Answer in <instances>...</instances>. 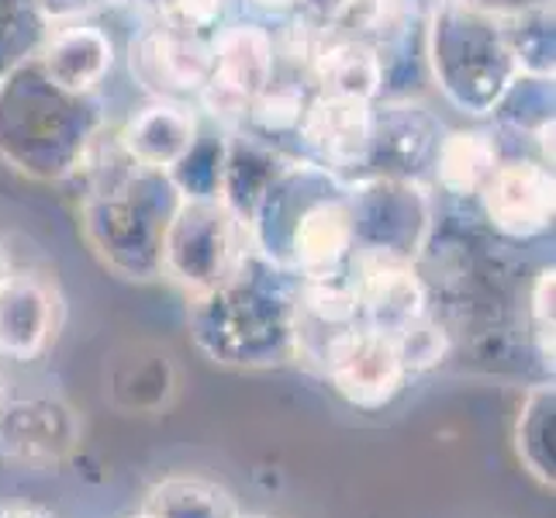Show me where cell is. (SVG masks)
<instances>
[{"label": "cell", "instance_id": "cell-16", "mask_svg": "<svg viewBox=\"0 0 556 518\" xmlns=\"http://www.w3.org/2000/svg\"><path fill=\"white\" fill-rule=\"evenodd\" d=\"M439 122L432 114L405 98L374 101L370 125V156L363 173H394V177H415L432 166L439 146Z\"/></svg>", "mask_w": 556, "mask_h": 518}, {"label": "cell", "instance_id": "cell-36", "mask_svg": "<svg viewBox=\"0 0 556 518\" xmlns=\"http://www.w3.org/2000/svg\"><path fill=\"white\" fill-rule=\"evenodd\" d=\"M136 518H156V515H152V511H139Z\"/></svg>", "mask_w": 556, "mask_h": 518}, {"label": "cell", "instance_id": "cell-30", "mask_svg": "<svg viewBox=\"0 0 556 518\" xmlns=\"http://www.w3.org/2000/svg\"><path fill=\"white\" fill-rule=\"evenodd\" d=\"M529 312H532V336H535V350L546 367H553V332H556V270L543 266L532 280V294H529Z\"/></svg>", "mask_w": 556, "mask_h": 518}, {"label": "cell", "instance_id": "cell-19", "mask_svg": "<svg viewBox=\"0 0 556 518\" xmlns=\"http://www.w3.org/2000/svg\"><path fill=\"white\" fill-rule=\"evenodd\" d=\"M308 87L312 93H329V98H350V101L374 104L383 98V90H388L383 55L370 42L332 31L308 70Z\"/></svg>", "mask_w": 556, "mask_h": 518}, {"label": "cell", "instance_id": "cell-15", "mask_svg": "<svg viewBox=\"0 0 556 518\" xmlns=\"http://www.w3.org/2000/svg\"><path fill=\"white\" fill-rule=\"evenodd\" d=\"M63 301L55 283L31 270H11L0 280V356L14 363L38 359L60 329Z\"/></svg>", "mask_w": 556, "mask_h": 518}, {"label": "cell", "instance_id": "cell-29", "mask_svg": "<svg viewBox=\"0 0 556 518\" xmlns=\"http://www.w3.org/2000/svg\"><path fill=\"white\" fill-rule=\"evenodd\" d=\"M394 345H397V356L405 363L408 377H415V374L435 370L439 363H446V356L453 350V339H450L446 325L432 312H426L421 318L408 321L405 329L394 332Z\"/></svg>", "mask_w": 556, "mask_h": 518}, {"label": "cell", "instance_id": "cell-24", "mask_svg": "<svg viewBox=\"0 0 556 518\" xmlns=\"http://www.w3.org/2000/svg\"><path fill=\"white\" fill-rule=\"evenodd\" d=\"M146 511L156 518H242L236 494L204 477H166L152 484Z\"/></svg>", "mask_w": 556, "mask_h": 518}, {"label": "cell", "instance_id": "cell-4", "mask_svg": "<svg viewBox=\"0 0 556 518\" xmlns=\"http://www.w3.org/2000/svg\"><path fill=\"white\" fill-rule=\"evenodd\" d=\"M101 131H108L104 101L55 87L35 52L0 76V160L11 169L46 184L70 180Z\"/></svg>", "mask_w": 556, "mask_h": 518}, {"label": "cell", "instance_id": "cell-8", "mask_svg": "<svg viewBox=\"0 0 556 518\" xmlns=\"http://www.w3.org/2000/svg\"><path fill=\"white\" fill-rule=\"evenodd\" d=\"M277 76L274 31L260 22H225L211 35V73L198 90V108L218 128H239L256 93Z\"/></svg>", "mask_w": 556, "mask_h": 518}, {"label": "cell", "instance_id": "cell-20", "mask_svg": "<svg viewBox=\"0 0 556 518\" xmlns=\"http://www.w3.org/2000/svg\"><path fill=\"white\" fill-rule=\"evenodd\" d=\"M291 160V152H283L277 142L260 139L245 128H228V149H225V177H222V201L232 207V215L249 222L256 201L270 180Z\"/></svg>", "mask_w": 556, "mask_h": 518}, {"label": "cell", "instance_id": "cell-37", "mask_svg": "<svg viewBox=\"0 0 556 518\" xmlns=\"http://www.w3.org/2000/svg\"><path fill=\"white\" fill-rule=\"evenodd\" d=\"M242 518H270V515H242Z\"/></svg>", "mask_w": 556, "mask_h": 518}, {"label": "cell", "instance_id": "cell-17", "mask_svg": "<svg viewBox=\"0 0 556 518\" xmlns=\"http://www.w3.org/2000/svg\"><path fill=\"white\" fill-rule=\"evenodd\" d=\"M201 111L190 101H149L114 131L122 152L139 166L169 173L201 136Z\"/></svg>", "mask_w": 556, "mask_h": 518}, {"label": "cell", "instance_id": "cell-6", "mask_svg": "<svg viewBox=\"0 0 556 518\" xmlns=\"http://www.w3.org/2000/svg\"><path fill=\"white\" fill-rule=\"evenodd\" d=\"M353 253L421 263L432 242L435 204L429 187L394 173H356L346 180Z\"/></svg>", "mask_w": 556, "mask_h": 518}, {"label": "cell", "instance_id": "cell-32", "mask_svg": "<svg viewBox=\"0 0 556 518\" xmlns=\"http://www.w3.org/2000/svg\"><path fill=\"white\" fill-rule=\"evenodd\" d=\"M456 4H464L470 11H481L488 17H497V22H508V17L553 8V0H456Z\"/></svg>", "mask_w": 556, "mask_h": 518}, {"label": "cell", "instance_id": "cell-5", "mask_svg": "<svg viewBox=\"0 0 556 518\" xmlns=\"http://www.w3.org/2000/svg\"><path fill=\"white\" fill-rule=\"evenodd\" d=\"M426 63L435 90L467 118H491L508 87L522 76L505 25L456 0H435L429 11Z\"/></svg>", "mask_w": 556, "mask_h": 518}, {"label": "cell", "instance_id": "cell-12", "mask_svg": "<svg viewBox=\"0 0 556 518\" xmlns=\"http://www.w3.org/2000/svg\"><path fill=\"white\" fill-rule=\"evenodd\" d=\"M128 70L152 101H190L211 73V38L163 25L142 28L128 46Z\"/></svg>", "mask_w": 556, "mask_h": 518}, {"label": "cell", "instance_id": "cell-21", "mask_svg": "<svg viewBox=\"0 0 556 518\" xmlns=\"http://www.w3.org/2000/svg\"><path fill=\"white\" fill-rule=\"evenodd\" d=\"M108 394L114 408L128 415H156L177 394V370L166 350L131 345L128 359L114 363L108 377Z\"/></svg>", "mask_w": 556, "mask_h": 518}, {"label": "cell", "instance_id": "cell-34", "mask_svg": "<svg viewBox=\"0 0 556 518\" xmlns=\"http://www.w3.org/2000/svg\"><path fill=\"white\" fill-rule=\"evenodd\" d=\"M0 518H49V515L31 505H4L0 508Z\"/></svg>", "mask_w": 556, "mask_h": 518}, {"label": "cell", "instance_id": "cell-38", "mask_svg": "<svg viewBox=\"0 0 556 518\" xmlns=\"http://www.w3.org/2000/svg\"><path fill=\"white\" fill-rule=\"evenodd\" d=\"M0 394H4V377H0Z\"/></svg>", "mask_w": 556, "mask_h": 518}, {"label": "cell", "instance_id": "cell-27", "mask_svg": "<svg viewBox=\"0 0 556 518\" xmlns=\"http://www.w3.org/2000/svg\"><path fill=\"white\" fill-rule=\"evenodd\" d=\"M491 118L532 139L543 125L553 122V80L549 76H519V80L508 87L502 104L494 108Z\"/></svg>", "mask_w": 556, "mask_h": 518}, {"label": "cell", "instance_id": "cell-11", "mask_svg": "<svg viewBox=\"0 0 556 518\" xmlns=\"http://www.w3.org/2000/svg\"><path fill=\"white\" fill-rule=\"evenodd\" d=\"M84 421L63 397H0V456L25 467H60L80 450Z\"/></svg>", "mask_w": 556, "mask_h": 518}, {"label": "cell", "instance_id": "cell-35", "mask_svg": "<svg viewBox=\"0 0 556 518\" xmlns=\"http://www.w3.org/2000/svg\"><path fill=\"white\" fill-rule=\"evenodd\" d=\"M11 270H14V266H11V256H8V249H4V239H0V280H4Z\"/></svg>", "mask_w": 556, "mask_h": 518}, {"label": "cell", "instance_id": "cell-14", "mask_svg": "<svg viewBox=\"0 0 556 518\" xmlns=\"http://www.w3.org/2000/svg\"><path fill=\"white\" fill-rule=\"evenodd\" d=\"M346 270L356 287L359 325L394 336L408 321L429 312V283L421 280L418 263H397L380 256H350Z\"/></svg>", "mask_w": 556, "mask_h": 518}, {"label": "cell", "instance_id": "cell-1", "mask_svg": "<svg viewBox=\"0 0 556 518\" xmlns=\"http://www.w3.org/2000/svg\"><path fill=\"white\" fill-rule=\"evenodd\" d=\"M76 177H84L80 236L90 253L122 280H160L163 239L180 204L169 173L131 163L114 131H101Z\"/></svg>", "mask_w": 556, "mask_h": 518}, {"label": "cell", "instance_id": "cell-3", "mask_svg": "<svg viewBox=\"0 0 556 518\" xmlns=\"http://www.w3.org/2000/svg\"><path fill=\"white\" fill-rule=\"evenodd\" d=\"M245 236L249 249L294 277L342 270L353 256L346 177L291 156L256 201Z\"/></svg>", "mask_w": 556, "mask_h": 518}, {"label": "cell", "instance_id": "cell-22", "mask_svg": "<svg viewBox=\"0 0 556 518\" xmlns=\"http://www.w3.org/2000/svg\"><path fill=\"white\" fill-rule=\"evenodd\" d=\"M502 146L488 128H453L435 146V184L453 198H477L494 166L502 163Z\"/></svg>", "mask_w": 556, "mask_h": 518}, {"label": "cell", "instance_id": "cell-9", "mask_svg": "<svg viewBox=\"0 0 556 518\" xmlns=\"http://www.w3.org/2000/svg\"><path fill=\"white\" fill-rule=\"evenodd\" d=\"M321 377L332 391L359 412H380L405 391L408 370L397 356L394 336L353 325L321 363Z\"/></svg>", "mask_w": 556, "mask_h": 518}, {"label": "cell", "instance_id": "cell-25", "mask_svg": "<svg viewBox=\"0 0 556 518\" xmlns=\"http://www.w3.org/2000/svg\"><path fill=\"white\" fill-rule=\"evenodd\" d=\"M308 98H312L308 84L298 80V76H280L277 73L274 80L256 93V101L249 104L239 128L280 146V139H294L298 136V125H301L304 108H308Z\"/></svg>", "mask_w": 556, "mask_h": 518}, {"label": "cell", "instance_id": "cell-2", "mask_svg": "<svg viewBox=\"0 0 556 518\" xmlns=\"http://www.w3.org/2000/svg\"><path fill=\"white\" fill-rule=\"evenodd\" d=\"M187 329L222 367L274 370L294 363L298 277L245 249L215 287L187 298Z\"/></svg>", "mask_w": 556, "mask_h": 518}, {"label": "cell", "instance_id": "cell-13", "mask_svg": "<svg viewBox=\"0 0 556 518\" xmlns=\"http://www.w3.org/2000/svg\"><path fill=\"white\" fill-rule=\"evenodd\" d=\"M370 125H374V104L312 93L294 139L304 149L301 152L304 160H312L350 180L367 169Z\"/></svg>", "mask_w": 556, "mask_h": 518}, {"label": "cell", "instance_id": "cell-7", "mask_svg": "<svg viewBox=\"0 0 556 518\" xmlns=\"http://www.w3.org/2000/svg\"><path fill=\"white\" fill-rule=\"evenodd\" d=\"M249 249L242 222L222 198H180L163 239V280L201 294L215 287Z\"/></svg>", "mask_w": 556, "mask_h": 518}, {"label": "cell", "instance_id": "cell-26", "mask_svg": "<svg viewBox=\"0 0 556 518\" xmlns=\"http://www.w3.org/2000/svg\"><path fill=\"white\" fill-rule=\"evenodd\" d=\"M225 149L228 128H201L198 142L187 149V156L169 169V180L177 184L180 198H222L225 177Z\"/></svg>", "mask_w": 556, "mask_h": 518}, {"label": "cell", "instance_id": "cell-23", "mask_svg": "<svg viewBox=\"0 0 556 518\" xmlns=\"http://www.w3.org/2000/svg\"><path fill=\"white\" fill-rule=\"evenodd\" d=\"M515 456L522 470L535 484H556V388L553 383H535L522 397L519 415H515Z\"/></svg>", "mask_w": 556, "mask_h": 518}, {"label": "cell", "instance_id": "cell-31", "mask_svg": "<svg viewBox=\"0 0 556 518\" xmlns=\"http://www.w3.org/2000/svg\"><path fill=\"white\" fill-rule=\"evenodd\" d=\"M31 4L42 14V22H49L52 28H63V25L87 22L90 14L118 4V0H31Z\"/></svg>", "mask_w": 556, "mask_h": 518}, {"label": "cell", "instance_id": "cell-33", "mask_svg": "<svg viewBox=\"0 0 556 518\" xmlns=\"http://www.w3.org/2000/svg\"><path fill=\"white\" fill-rule=\"evenodd\" d=\"M236 4L249 14V22H260L266 28H274L287 22L291 14H298L301 0H236Z\"/></svg>", "mask_w": 556, "mask_h": 518}, {"label": "cell", "instance_id": "cell-28", "mask_svg": "<svg viewBox=\"0 0 556 518\" xmlns=\"http://www.w3.org/2000/svg\"><path fill=\"white\" fill-rule=\"evenodd\" d=\"M505 35L508 46L515 52V63H519L522 76H549L553 80V8L543 11H529L519 17H508Z\"/></svg>", "mask_w": 556, "mask_h": 518}, {"label": "cell", "instance_id": "cell-10", "mask_svg": "<svg viewBox=\"0 0 556 518\" xmlns=\"http://www.w3.org/2000/svg\"><path fill=\"white\" fill-rule=\"evenodd\" d=\"M477 201H481V211L494 232L515 242L540 239L553 228L556 215L553 166L529 156L502 160L481 187Z\"/></svg>", "mask_w": 556, "mask_h": 518}, {"label": "cell", "instance_id": "cell-18", "mask_svg": "<svg viewBox=\"0 0 556 518\" xmlns=\"http://www.w3.org/2000/svg\"><path fill=\"white\" fill-rule=\"evenodd\" d=\"M111 35L90 22L52 28V35L35 49V60L55 87L70 93H98L114 70Z\"/></svg>", "mask_w": 556, "mask_h": 518}]
</instances>
